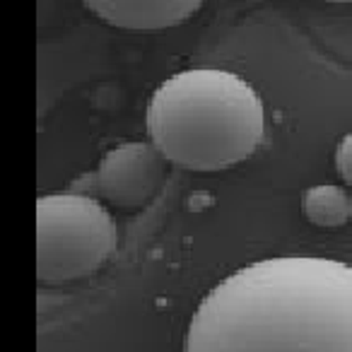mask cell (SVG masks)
<instances>
[{
  "mask_svg": "<svg viewBox=\"0 0 352 352\" xmlns=\"http://www.w3.org/2000/svg\"><path fill=\"white\" fill-rule=\"evenodd\" d=\"M184 352H352V265L318 256L244 265L201 299Z\"/></svg>",
  "mask_w": 352,
  "mask_h": 352,
  "instance_id": "1",
  "label": "cell"
},
{
  "mask_svg": "<svg viewBox=\"0 0 352 352\" xmlns=\"http://www.w3.org/2000/svg\"><path fill=\"white\" fill-rule=\"evenodd\" d=\"M145 121L164 162L188 171H222L258 150L265 109L244 78L196 68L171 75L155 89Z\"/></svg>",
  "mask_w": 352,
  "mask_h": 352,
  "instance_id": "2",
  "label": "cell"
},
{
  "mask_svg": "<svg viewBox=\"0 0 352 352\" xmlns=\"http://www.w3.org/2000/svg\"><path fill=\"white\" fill-rule=\"evenodd\" d=\"M116 246V222L94 198L56 193L36 201V280L41 285H68L97 273Z\"/></svg>",
  "mask_w": 352,
  "mask_h": 352,
  "instance_id": "3",
  "label": "cell"
},
{
  "mask_svg": "<svg viewBox=\"0 0 352 352\" xmlns=\"http://www.w3.org/2000/svg\"><path fill=\"white\" fill-rule=\"evenodd\" d=\"M166 166L164 157L147 142H123L102 157L97 188L118 210H140L160 193Z\"/></svg>",
  "mask_w": 352,
  "mask_h": 352,
  "instance_id": "4",
  "label": "cell"
},
{
  "mask_svg": "<svg viewBox=\"0 0 352 352\" xmlns=\"http://www.w3.org/2000/svg\"><path fill=\"white\" fill-rule=\"evenodd\" d=\"M85 6L109 25L128 32H162L201 10L198 0H87Z\"/></svg>",
  "mask_w": 352,
  "mask_h": 352,
  "instance_id": "5",
  "label": "cell"
},
{
  "mask_svg": "<svg viewBox=\"0 0 352 352\" xmlns=\"http://www.w3.org/2000/svg\"><path fill=\"white\" fill-rule=\"evenodd\" d=\"M302 212L311 225L342 227L352 217V196L336 184H318L302 193Z\"/></svg>",
  "mask_w": 352,
  "mask_h": 352,
  "instance_id": "6",
  "label": "cell"
},
{
  "mask_svg": "<svg viewBox=\"0 0 352 352\" xmlns=\"http://www.w3.org/2000/svg\"><path fill=\"white\" fill-rule=\"evenodd\" d=\"M336 166L342 182L352 186V133H347L336 147Z\"/></svg>",
  "mask_w": 352,
  "mask_h": 352,
  "instance_id": "7",
  "label": "cell"
}]
</instances>
